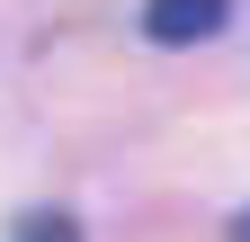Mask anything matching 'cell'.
I'll return each mask as SVG.
<instances>
[{
    "instance_id": "obj_1",
    "label": "cell",
    "mask_w": 250,
    "mask_h": 242,
    "mask_svg": "<svg viewBox=\"0 0 250 242\" xmlns=\"http://www.w3.org/2000/svg\"><path fill=\"white\" fill-rule=\"evenodd\" d=\"M232 18V0H143V36L152 45H206Z\"/></svg>"
},
{
    "instance_id": "obj_2",
    "label": "cell",
    "mask_w": 250,
    "mask_h": 242,
    "mask_svg": "<svg viewBox=\"0 0 250 242\" xmlns=\"http://www.w3.org/2000/svg\"><path fill=\"white\" fill-rule=\"evenodd\" d=\"M18 242H72V224H62V216H27V224H18Z\"/></svg>"
},
{
    "instance_id": "obj_3",
    "label": "cell",
    "mask_w": 250,
    "mask_h": 242,
    "mask_svg": "<svg viewBox=\"0 0 250 242\" xmlns=\"http://www.w3.org/2000/svg\"><path fill=\"white\" fill-rule=\"evenodd\" d=\"M232 242H250V206H241V216H232Z\"/></svg>"
}]
</instances>
